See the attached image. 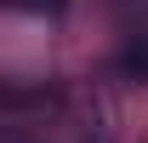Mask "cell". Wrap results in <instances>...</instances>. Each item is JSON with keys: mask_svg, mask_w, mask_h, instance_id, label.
I'll return each instance as SVG.
<instances>
[{"mask_svg": "<svg viewBox=\"0 0 148 143\" xmlns=\"http://www.w3.org/2000/svg\"><path fill=\"white\" fill-rule=\"evenodd\" d=\"M12 12H29V17H63L74 0H6Z\"/></svg>", "mask_w": 148, "mask_h": 143, "instance_id": "7a4b0ae2", "label": "cell"}, {"mask_svg": "<svg viewBox=\"0 0 148 143\" xmlns=\"http://www.w3.org/2000/svg\"><path fill=\"white\" fill-rule=\"evenodd\" d=\"M34 143H46V137H34Z\"/></svg>", "mask_w": 148, "mask_h": 143, "instance_id": "3957f363", "label": "cell"}, {"mask_svg": "<svg viewBox=\"0 0 148 143\" xmlns=\"http://www.w3.org/2000/svg\"><path fill=\"white\" fill-rule=\"evenodd\" d=\"M108 69H114V80H125V86H148V35H125Z\"/></svg>", "mask_w": 148, "mask_h": 143, "instance_id": "6da1fadb", "label": "cell"}]
</instances>
